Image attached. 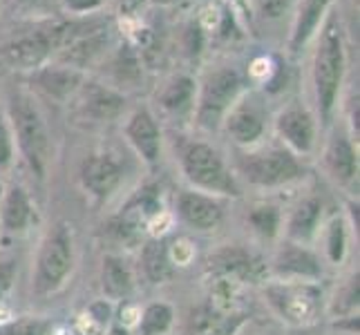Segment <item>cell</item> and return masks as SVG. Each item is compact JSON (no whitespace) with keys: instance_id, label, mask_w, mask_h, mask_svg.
Segmentation results:
<instances>
[{"instance_id":"1","label":"cell","mask_w":360,"mask_h":335,"mask_svg":"<svg viewBox=\"0 0 360 335\" xmlns=\"http://www.w3.org/2000/svg\"><path fill=\"white\" fill-rule=\"evenodd\" d=\"M74 270V237L68 221L54 223L45 239L41 242L39 257L34 266L32 291L36 295H52L65 287L68 277Z\"/></svg>"},{"instance_id":"2","label":"cell","mask_w":360,"mask_h":335,"mask_svg":"<svg viewBox=\"0 0 360 335\" xmlns=\"http://www.w3.org/2000/svg\"><path fill=\"white\" fill-rule=\"evenodd\" d=\"M9 117L22 157L27 159V164L36 172V177L43 179L49 166L52 143H49V134L41 110L36 107V103L30 96L14 94L9 103Z\"/></svg>"},{"instance_id":"3","label":"cell","mask_w":360,"mask_h":335,"mask_svg":"<svg viewBox=\"0 0 360 335\" xmlns=\"http://www.w3.org/2000/svg\"><path fill=\"white\" fill-rule=\"evenodd\" d=\"M264 297L276 315L291 327H311L322 313V289L316 282H271L264 287Z\"/></svg>"},{"instance_id":"4","label":"cell","mask_w":360,"mask_h":335,"mask_svg":"<svg viewBox=\"0 0 360 335\" xmlns=\"http://www.w3.org/2000/svg\"><path fill=\"white\" fill-rule=\"evenodd\" d=\"M181 170L195 190L224 195V197H240V185L226 168L224 159L219 157L215 147L208 143H188L181 152Z\"/></svg>"},{"instance_id":"5","label":"cell","mask_w":360,"mask_h":335,"mask_svg":"<svg viewBox=\"0 0 360 335\" xmlns=\"http://www.w3.org/2000/svg\"><path fill=\"white\" fill-rule=\"evenodd\" d=\"M345 72V54L342 41L336 25L329 22V27L322 34V41L314 63V85H316V101L320 110V121L329 123L333 105H336L340 81Z\"/></svg>"},{"instance_id":"6","label":"cell","mask_w":360,"mask_h":335,"mask_svg":"<svg viewBox=\"0 0 360 335\" xmlns=\"http://www.w3.org/2000/svg\"><path fill=\"white\" fill-rule=\"evenodd\" d=\"M238 170L257 188H280L304 177V166L284 147H269L262 152H246L238 157Z\"/></svg>"},{"instance_id":"7","label":"cell","mask_w":360,"mask_h":335,"mask_svg":"<svg viewBox=\"0 0 360 335\" xmlns=\"http://www.w3.org/2000/svg\"><path fill=\"white\" fill-rule=\"evenodd\" d=\"M242 90V79L233 70H217L208 74L202 94L200 105H197V123L206 130L219 128V123L226 119L231 107L238 101V94Z\"/></svg>"},{"instance_id":"8","label":"cell","mask_w":360,"mask_h":335,"mask_svg":"<svg viewBox=\"0 0 360 335\" xmlns=\"http://www.w3.org/2000/svg\"><path fill=\"white\" fill-rule=\"evenodd\" d=\"M206 268L221 282L257 284L269 277V266L262 262V257L240 244H226L213 251L206 259Z\"/></svg>"},{"instance_id":"9","label":"cell","mask_w":360,"mask_h":335,"mask_svg":"<svg viewBox=\"0 0 360 335\" xmlns=\"http://www.w3.org/2000/svg\"><path fill=\"white\" fill-rule=\"evenodd\" d=\"M177 215L188 228L208 232L215 230L224 219V208L213 195L200 190H184L177 197Z\"/></svg>"},{"instance_id":"10","label":"cell","mask_w":360,"mask_h":335,"mask_svg":"<svg viewBox=\"0 0 360 335\" xmlns=\"http://www.w3.org/2000/svg\"><path fill=\"white\" fill-rule=\"evenodd\" d=\"M79 175L85 192H90L94 199H108L119 188L123 170L112 155L96 152L83 161Z\"/></svg>"},{"instance_id":"11","label":"cell","mask_w":360,"mask_h":335,"mask_svg":"<svg viewBox=\"0 0 360 335\" xmlns=\"http://www.w3.org/2000/svg\"><path fill=\"white\" fill-rule=\"evenodd\" d=\"M273 272L280 280L316 282L322 275V268L318 257L311 251H307L302 244L287 242L273 259Z\"/></svg>"},{"instance_id":"12","label":"cell","mask_w":360,"mask_h":335,"mask_svg":"<svg viewBox=\"0 0 360 335\" xmlns=\"http://www.w3.org/2000/svg\"><path fill=\"white\" fill-rule=\"evenodd\" d=\"M126 136L134 152L139 155L148 166H155L161 157V130L155 117L148 110H136L126 126Z\"/></svg>"},{"instance_id":"13","label":"cell","mask_w":360,"mask_h":335,"mask_svg":"<svg viewBox=\"0 0 360 335\" xmlns=\"http://www.w3.org/2000/svg\"><path fill=\"white\" fill-rule=\"evenodd\" d=\"M278 132L289 147H293L295 152H309L314 147L316 141V121L311 117V112L293 105L287 107L276 121Z\"/></svg>"},{"instance_id":"14","label":"cell","mask_w":360,"mask_h":335,"mask_svg":"<svg viewBox=\"0 0 360 335\" xmlns=\"http://www.w3.org/2000/svg\"><path fill=\"white\" fill-rule=\"evenodd\" d=\"M36 221V206L22 185H9L0 204V228L5 232H25Z\"/></svg>"},{"instance_id":"15","label":"cell","mask_w":360,"mask_h":335,"mask_svg":"<svg viewBox=\"0 0 360 335\" xmlns=\"http://www.w3.org/2000/svg\"><path fill=\"white\" fill-rule=\"evenodd\" d=\"M52 41H49L47 32H39L32 36H22V39L9 43L3 49V56L11 67L18 70H36L41 67L47 56L52 54Z\"/></svg>"},{"instance_id":"16","label":"cell","mask_w":360,"mask_h":335,"mask_svg":"<svg viewBox=\"0 0 360 335\" xmlns=\"http://www.w3.org/2000/svg\"><path fill=\"white\" fill-rule=\"evenodd\" d=\"M81 114L85 119H92V121H110V119H117L123 107H126V98L121 94H117L115 90L103 88V85H96V83H88V85H81Z\"/></svg>"},{"instance_id":"17","label":"cell","mask_w":360,"mask_h":335,"mask_svg":"<svg viewBox=\"0 0 360 335\" xmlns=\"http://www.w3.org/2000/svg\"><path fill=\"white\" fill-rule=\"evenodd\" d=\"M226 132L231 134V139L240 145H253L259 136L264 134V117L262 110L255 103H240L231 107V112L224 119Z\"/></svg>"},{"instance_id":"18","label":"cell","mask_w":360,"mask_h":335,"mask_svg":"<svg viewBox=\"0 0 360 335\" xmlns=\"http://www.w3.org/2000/svg\"><path fill=\"white\" fill-rule=\"evenodd\" d=\"M105 45H108V29L98 27V25H90L68 47L60 49V60L72 67H85L103 52Z\"/></svg>"},{"instance_id":"19","label":"cell","mask_w":360,"mask_h":335,"mask_svg":"<svg viewBox=\"0 0 360 335\" xmlns=\"http://www.w3.org/2000/svg\"><path fill=\"white\" fill-rule=\"evenodd\" d=\"M101 289L112 302L128 300L134 291V275L130 264L121 255H105L101 264Z\"/></svg>"},{"instance_id":"20","label":"cell","mask_w":360,"mask_h":335,"mask_svg":"<svg viewBox=\"0 0 360 335\" xmlns=\"http://www.w3.org/2000/svg\"><path fill=\"white\" fill-rule=\"evenodd\" d=\"M141 268L150 284H164L175 275V259L170 255V246L166 239H148L141 248Z\"/></svg>"},{"instance_id":"21","label":"cell","mask_w":360,"mask_h":335,"mask_svg":"<svg viewBox=\"0 0 360 335\" xmlns=\"http://www.w3.org/2000/svg\"><path fill=\"white\" fill-rule=\"evenodd\" d=\"M325 164L327 170L331 172V177L336 179L342 185H349L356 181L358 175V157L354 145L349 143V139L342 134L333 136L327 145V152H325Z\"/></svg>"},{"instance_id":"22","label":"cell","mask_w":360,"mask_h":335,"mask_svg":"<svg viewBox=\"0 0 360 335\" xmlns=\"http://www.w3.org/2000/svg\"><path fill=\"white\" fill-rule=\"evenodd\" d=\"M320 219H322V202L318 197H309V199H304L289 217V223H287L289 242H295V244L309 242L316 235Z\"/></svg>"},{"instance_id":"23","label":"cell","mask_w":360,"mask_h":335,"mask_svg":"<svg viewBox=\"0 0 360 335\" xmlns=\"http://www.w3.org/2000/svg\"><path fill=\"white\" fill-rule=\"evenodd\" d=\"M36 83H39V88L54 96V98H68L72 96L74 92H79L81 88V74L72 67H54V70H43L39 77H36Z\"/></svg>"},{"instance_id":"24","label":"cell","mask_w":360,"mask_h":335,"mask_svg":"<svg viewBox=\"0 0 360 335\" xmlns=\"http://www.w3.org/2000/svg\"><path fill=\"white\" fill-rule=\"evenodd\" d=\"M172 320H175V311H172L170 304H148L139 315V322H136V335H166L172 327Z\"/></svg>"},{"instance_id":"25","label":"cell","mask_w":360,"mask_h":335,"mask_svg":"<svg viewBox=\"0 0 360 335\" xmlns=\"http://www.w3.org/2000/svg\"><path fill=\"white\" fill-rule=\"evenodd\" d=\"M329 3L331 0H304L300 16H297V22H295L293 41H291L293 52H297V49L311 39V34L316 32L318 22H320L322 14H325V9L329 7Z\"/></svg>"},{"instance_id":"26","label":"cell","mask_w":360,"mask_h":335,"mask_svg":"<svg viewBox=\"0 0 360 335\" xmlns=\"http://www.w3.org/2000/svg\"><path fill=\"white\" fill-rule=\"evenodd\" d=\"M195 94V83L188 77H177L166 85V90L161 92V105L170 112H181L193 103Z\"/></svg>"},{"instance_id":"27","label":"cell","mask_w":360,"mask_h":335,"mask_svg":"<svg viewBox=\"0 0 360 335\" xmlns=\"http://www.w3.org/2000/svg\"><path fill=\"white\" fill-rule=\"evenodd\" d=\"M248 223L253 226V230L264 239H273L280 232L282 226V217L276 208L271 206H262V208H253L248 213Z\"/></svg>"},{"instance_id":"28","label":"cell","mask_w":360,"mask_h":335,"mask_svg":"<svg viewBox=\"0 0 360 335\" xmlns=\"http://www.w3.org/2000/svg\"><path fill=\"white\" fill-rule=\"evenodd\" d=\"M52 327H54L52 322L45 317L25 315L0 327V335H49L52 333Z\"/></svg>"},{"instance_id":"29","label":"cell","mask_w":360,"mask_h":335,"mask_svg":"<svg viewBox=\"0 0 360 335\" xmlns=\"http://www.w3.org/2000/svg\"><path fill=\"white\" fill-rule=\"evenodd\" d=\"M358 293H360V284H358V275H354L338 291L336 302H333V313L345 315V317H352L358 311Z\"/></svg>"},{"instance_id":"30","label":"cell","mask_w":360,"mask_h":335,"mask_svg":"<svg viewBox=\"0 0 360 335\" xmlns=\"http://www.w3.org/2000/svg\"><path fill=\"white\" fill-rule=\"evenodd\" d=\"M345 251H347L345 221L336 217V219L329 223V228H327V253H329V259H331L333 264L342 262Z\"/></svg>"},{"instance_id":"31","label":"cell","mask_w":360,"mask_h":335,"mask_svg":"<svg viewBox=\"0 0 360 335\" xmlns=\"http://www.w3.org/2000/svg\"><path fill=\"white\" fill-rule=\"evenodd\" d=\"M14 159V139H11V130L7 121L0 117V170L7 168Z\"/></svg>"},{"instance_id":"32","label":"cell","mask_w":360,"mask_h":335,"mask_svg":"<svg viewBox=\"0 0 360 335\" xmlns=\"http://www.w3.org/2000/svg\"><path fill=\"white\" fill-rule=\"evenodd\" d=\"M242 322H244V315H229L224 320H219L215 327L210 324L202 335H235V331L242 327Z\"/></svg>"},{"instance_id":"33","label":"cell","mask_w":360,"mask_h":335,"mask_svg":"<svg viewBox=\"0 0 360 335\" xmlns=\"http://www.w3.org/2000/svg\"><path fill=\"white\" fill-rule=\"evenodd\" d=\"M14 280H16V262H11V259L0 262V297H5Z\"/></svg>"},{"instance_id":"34","label":"cell","mask_w":360,"mask_h":335,"mask_svg":"<svg viewBox=\"0 0 360 335\" xmlns=\"http://www.w3.org/2000/svg\"><path fill=\"white\" fill-rule=\"evenodd\" d=\"M257 3H259V11L269 18H278L284 11V5H287L284 0H257Z\"/></svg>"},{"instance_id":"35","label":"cell","mask_w":360,"mask_h":335,"mask_svg":"<svg viewBox=\"0 0 360 335\" xmlns=\"http://www.w3.org/2000/svg\"><path fill=\"white\" fill-rule=\"evenodd\" d=\"M22 3H27V5H36V7H41V5H47L49 0H22Z\"/></svg>"},{"instance_id":"36","label":"cell","mask_w":360,"mask_h":335,"mask_svg":"<svg viewBox=\"0 0 360 335\" xmlns=\"http://www.w3.org/2000/svg\"><path fill=\"white\" fill-rule=\"evenodd\" d=\"M155 3H161V5H175V3H181V0H155Z\"/></svg>"},{"instance_id":"37","label":"cell","mask_w":360,"mask_h":335,"mask_svg":"<svg viewBox=\"0 0 360 335\" xmlns=\"http://www.w3.org/2000/svg\"><path fill=\"white\" fill-rule=\"evenodd\" d=\"M238 3H242V0H238Z\"/></svg>"}]
</instances>
